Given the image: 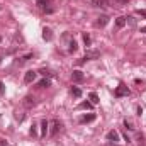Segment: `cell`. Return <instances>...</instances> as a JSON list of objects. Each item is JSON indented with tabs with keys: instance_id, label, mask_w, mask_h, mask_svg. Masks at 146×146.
Returning <instances> with one entry per match:
<instances>
[{
	"instance_id": "obj_7",
	"label": "cell",
	"mask_w": 146,
	"mask_h": 146,
	"mask_svg": "<svg viewBox=\"0 0 146 146\" xmlns=\"http://www.w3.org/2000/svg\"><path fill=\"white\" fill-rule=\"evenodd\" d=\"M107 22H109V17H107V15H100V17L97 19V22H95V24H97L99 27H106V26H107Z\"/></svg>"
},
{
	"instance_id": "obj_21",
	"label": "cell",
	"mask_w": 146,
	"mask_h": 146,
	"mask_svg": "<svg viewBox=\"0 0 146 146\" xmlns=\"http://www.w3.org/2000/svg\"><path fill=\"white\" fill-rule=\"evenodd\" d=\"M29 134H31L33 138H36V136H37V126H36V124H33V126H31V131H29Z\"/></svg>"
},
{
	"instance_id": "obj_28",
	"label": "cell",
	"mask_w": 146,
	"mask_h": 146,
	"mask_svg": "<svg viewBox=\"0 0 146 146\" xmlns=\"http://www.w3.org/2000/svg\"><path fill=\"white\" fill-rule=\"evenodd\" d=\"M3 92H5V87H3V83L0 82V95H3Z\"/></svg>"
},
{
	"instance_id": "obj_14",
	"label": "cell",
	"mask_w": 146,
	"mask_h": 146,
	"mask_svg": "<svg viewBox=\"0 0 146 146\" xmlns=\"http://www.w3.org/2000/svg\"><path fill=\"white\" fill-rule=\"evenodd\" d=\"M39 87H41V88H46V87H51V80H49V78H42V80L39 82Z\"/></svg>"
},
{
	"instance_id": "obj_30",
	"label": "cell",
	"mask_w": 146,
	"mask_h": 146,
	"mask_svg": "<svg viewBox=\"0 0 146 146\" xmlns=\"http://www.w3.org/2000/svg\"><path fill=\"white\" fill-rule=\"evenodd\" d=\"M141 33H143V34H146V26H145V27H141Z\"/></svg>"
},
{
	"instance_id": "obj_26",
	"label": "cell",
	"mask_w": 146,
	"mask_h": 146,
	"mask_svg": "<svg viewBox=\"0 0 146 146\" xmlns=\"http://www.w3.org/2000/svg\"><path fill=\"white\" fill-rule=\"evenodd\" d=\"M39 73H41V75H44V76H49V75H51V73L48 72V70H44V68H42V70H41Z\"/></svg>"
},
{
	"instance_id": "obj_16",
	"label": "cell",
	"mask_w": 146,
	"mask_h": 146,
	"mask_svg": "<svg viewBox=\"0 0 146 146\" xmlns=\"http://www.w3.org/2000/svg\"><path fill=\"white\" fill-rule=\"evenodd\" d=\"M31 58H33V53H29V54H26V56L19 58V60H17V63H19V65H24V63H26L27 60H31Z\"/></svg>"
},
{
	"instance_id": "obj_2",
	"label": "cell",
	"mask_w": 146,
	"mask_h": 146,
	"mask_svg": "<svg viewBox=\"0 0 146 146\" xmlns=\"http://www.w3.org/2000/svg\"><path fill=\"white\" fill-rule=\"evenodd\" d=\"M36 76H37V72H34V70H29V72L24 75V82H26V83H33V82L36 80Z\"/></svg>"
},
{
	"instance_id": "obj_3",
	"label": "cell",
	"mask_w": 146,
	"mask_h": 146,
	"mask_svg": "<svg viewBox=\"0 0 146 146\" xmlns=\"http://www.w3.org/2000/svg\"><path fill=\"white\" fill-rule=\"evenodd\" d=\"M60 129H61V122H60L58 119H54V121H53V126H51V131H49V134H51V136H56Z\"/></svg>"
},
{
	"instance_id": "obj_18",
	"label": "cell",
	"mask_w": 146,
	"mask_h": 146,
	"mask_svg": "<svg viewBox=\"0 0 146 146\" xmlns=\"http://www.w3.org/2000/svg\"><path fill=\"white\" fill-rule=\"evenodd\" d=\"M92 107H94V104H92V102H82V104L78 106V109H87V110H90Z\"/></svg>"
},
{
	"instance_id": "obj_17",
	"label": "cell",
	"mask_w": 146,
	"mask_h": 146,
	"mask_svg": "<svg viewBox=\"0 0 146 146\" xmlns=\"http://www.w3.org/2000/svg\"><path fill=\"white\" fill-rule=\"evenodd\" d=\"M37 5H39L41 9H46V7L51 5V0H37Z\"/></svg>"
},
{
	"instance_id": "obj_11",
	"label": "cell",
	"mask_w": 146,
	"mask_h": 146,
	"mask_svg": "<svg viewBox=\"0 0 146 146\" xmlns=\"http://www.w3.org/2000/svg\"><path fill=\"white\" fill-rule=\"evenodd\" d=\"M126 22H127V19H126V17H122V15L115 19V26H117L119 29H121V27H124V26H126Z\"/></svg>"
},
{
	"instance_id": "obj_12",
	"label": "cell",
	"mask_w": 146,
	"mask_h": 146,
	"mask_svg": "<svg viewBox=\"0 0 146 146\" xmlns=\"http://www.w3.org/2000/svg\"><path fill=\"white\" fill-rule=\"evenodd\" d=\"M92 121H95V114H88V115H83V117L80 119L82 124H85V122H92Z\"/></svg>"
},
{
	"instance_id": "obj_23",
	"label": "cell",
	"mask_w": 146,
	"mask_h": 146,
	"mask_svg": "<svg viewBox=\"0 0 146 146\" xmlns=\"http://www.w3.org/2000/svg\"><path fill=\"white\" fill-rule=\"evenodd\" d=\"M83 42H85L87 46H90V44H92V39H90L88 34H83Z\"/></svg>"
},
{
	"instance_id": "obj_27",
	"label": "cell",
	"mask_w": 146,
	"mask_h": 146,
	"mask_svg": "<svg viewBox=\"0 0 146 146\" xmlns=\"http://www.w3.org/2000/svg\"><path fill=\"white\" fill-rule=\"evenodd\" d=\"M114 2H115V3H119V5H124V3H127L129 0H114Z\"/></svg>"
},
{
	"instance_id": "obj_22",
	"label": "cell",
	"mask_w": 146,
	"mask_h": 146,
	"mask_svg": "<svg viewBox=\"0 0 146 146\" xmlns=\"http://www.w3.org/2000/svg\"><path fill=\"white\" fill-rule=\"evenodd\" d=\"M124 126H126V129H129V131H133V129H134L133 122H131V121H127V119H124Z\"/></svg>"
},
{
	"instance_id": "obj_15",
	"label": "cell",
	"mask_w": 146,
	"mask_h": 146,
	"mask_svg": "<svg viewBox=\"0 0 146 146\" xmlns=\"http://www.w3.org/2000/svg\"><path fill=\"white\" fill-rule=\"evenodd\" d=\"M68 46H70V48H68V51H70V53H75V51L78 49V44H76V41H75V39L70 41V44H68Z\"/></svg>"
},
{
	"instance_id": "obj_19",
	"label": "cell",
	"mask_w": 146,
	"mask_h": 146,
	"mask_svg": "<svg viewBox=\"0 0 146 146\" xmlns=\"http://www.w3.org/2000/svg\"><path fill=\"white\" fill-rule=\"evenodd\" d=\"M88 99H90V102H92V104H94V106H95V104H97V102H99V95H97V94H95V92H92V94H90V95H88Z\"/></svg>"
},
{
	"instance_id": "obj_29",
	"label": "cell",
	"mask_w": 146,
	"mask_h": 146,
	"mask_svg": "<svg viewBox=\"0 0 146 146\" xmlns=\"http://www.w3.org/2000/svg\"><path fill=\"white\" fill-rule=\"evenodd\" d=\"M0 146H7V141H3V139H0Z\"/></svg>"
},
{
	"instance_id": "obj_6",
	"label": "cell",
	"mask_w": 146,
	"mask_h": 146,
	"mask_svg": "<svg viewBox=\"0 0 146 146\" xmlns=\"http://www.w3.org/2000/svg\"><path fill=\"white\" fill-rule=\"evenodd\" d=\"M107 139L112 141V143H117V141L121 139V136H119V133H117V131H114V129H112V131L107 133Z\"/></svg>"
},
{
	"instance_id": "obj_8",
	"label": "cell",
	"mask_w": 146,
	"mask_h": 146,
	"mask_svg": "<svg viewBox=\"0 0 146 146\" xmlns=\"http://www.w3.org/2000/svg\"><path fill=\"white\" fill-rule=\"evenodd\" d=\"M42 39H44V41H51V39H53V31H51L49 27H44V29H42Z\"/></svg>"
},
{
	"instance_id": "obj_1",
	"label": "cell",
	"mask_w": 146,
	"mask_h": 146,
	"mask_svg": "<svg viewBox=\"0 0 146 146\" xmlns=\"http://www.w3.org/2000/svg\"><path fill=\"white\" fill-rule=\"evenodd\" d=\"M129 94H131V90H129L124 83H121V85L115 88V92H114V95H115V97H127Z\"/></svg>"
},
{
	"instance_id": "obj_4",
	"label": "cell",
	"mask_w": 146,
	"mask_h": 146,
	"mask_svg": "<svg viewBox=\"0 0 146 146\" xmlns=\"http://www.w3.org/2000/svg\"><path fill=\"white\" fill-rule=\"evenodd\" d=\"M83 78H85L83 72H80V70H73V73H72V80L73 82H83Z\"/></svg>"
},
{
	"instance_id": "obj_10",
	"label": "cell",
	"mask_w": 146,
	"mask_h": 146,
	"mask_svg": "<svg viewBox=\"0 0 146 146\" xmlns=\"http://www.w3.org/2000/svg\"><path fill=\"white\" fill-rule=\"evenodd\" d=\"M92 5L94 7H107L109 0H92Z\"/></svg>"
},
{
	"instance_id": "obj_5",
	"label": "cell",
	"mask_w": 146,
	"mask_h": 146,
	"mask_svg": "<svg viewBox=\"0 0 146 146\" xmlns=\"http://www.w3.org/2000/svg\"><path fill=\"white\" fill-rule=\"evenodd\" d=\"M99 58H100V53H99V51H92V49H90V51H87V53H85V58H83V60H99Z\"/></svg>"
},
{
	"instance_id": "obj_13",
	"label": "cell",
	"mask_w": 146,
	"mask_h": 146,
	"mask_svg": "<svg viewBox=\"0 0 146 146\" xmlns=\"http://www.w3.org/2000/svg\"><path fill=\"white\" fill-rule=\"evenodd\" d=\"M48 126H49L48 121L42 119V121H41V136H46V133H48Z\"/></svg>"
},
{
	"instance_id": "obj_9",
	"label": "cell",
	"mask_w": 146,
	"mask_h": 146,
	"mask_svg": "<svg viewBox=\"0 0 146 146\" xmlns=\"http://www.w3.org/2000/svg\"><path fill=\"white\" fill-rule=\"evenodd\" d=\"M24 106H26V107H34V106H36V99L31 97V95L26 97V99H24Z\"/></svg>"
},
{
	"instance_id": "obj_24",
	"label": "cell",
	"mask_w": 146,
	"mask_h": 146,
	"mask_svg": "<svg viewBox=\"0 0 146 146\" xmlns=\"http://www.w3.org/2000/svg\"><path fill=\"white\" fill-rule=\"evenodd\" d=\"M136 14H138V15H141V17H145V19H146V10H145V9H138V10H136Z\"/></svg>"
},
{
	"instance_id": "obj_25",
	"label": "cell",
	"mask_w": 146,
	"mask_h": 146,
	"mask_svg": "<svg viewBox=\"0 0 146 146\" xmlns=\"http://www.w3.org/2000/svg\"><path fill=\"white\" fill-rule=\"evenodd\" d=\"M42 10H44L46 14H53V12H54V9H53V7H46V9H42Z\"/></svg>"
},
{
	"instance_id": "obj_20",
	"label": "cell",
	"mask_w": 146,
	"mask_h": 146,
	"mask_svg": "<svg viewBox=\"0 0 146 146\" xmlns=\"http://www.w3.org/2000/svg\"><path fill=\"white\" fill-rule=\"evenodd\" d=\"M72 95H73V97H76V99H78V97H82V90H80L78 87H73V88H72Z\"/></svg>"
}]
</instances>
